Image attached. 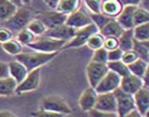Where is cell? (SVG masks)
<instances>
[{
	"instance_id": "cell-1",
	"label": "cell",
	"mask_w": 149,
	"mask_h": 117,
	"mask_svg": "<svg viewBox=\"0 0 149 117\" xmlns=\"http://www.w3.org/2000/svg\"><path fill=\"white\" fill-rule=\"evenodd\" d=\"M59 52H51V53H47V52H39V51H34V52H29V53H21L17 54L16 60L20 61L26 68H27L28 72H30L32 70L41 68L47 63L51 62Z\"/></svg>"
},
{
	"instance_id": "cell-2",
	"label": "cell",
	"mask_w": 149,
	"mask_h": 117,
	"mask_svg": "<svg viewBox=\"0 0 149 117\" xmlns=\"http://www.w3.org/2000/svg\"><path fill=\"white\" fill-rule=\"evenodd\" d=\"M65 43H66V41H64V40L54 39V38L43 34V36H40L38 39L36 38V40L30 44H28L27 47L29 49L34 50V51L51 53V52H59L60 50H62Z\"/></svg>"
},
{
	"instance_id": "cell-3",
	"label": "cell",
	"mask_w": 149,
	"mask_h": 117,
	"mask_svg": "<svg viewBox=\"0 0 149 117\" xmlns=\"http://www.w3.org/2000/svg\"><path fill=\"white\" fill-rule=\"evenodd\" d=\"M32 20V13L26 8H18L12 16L5 20V27L10 29L12 32H19L23 28H27L29 22Z\"/></svg>"
},
{
	"instance_id": "cell-4",
	"label": "cell",
	"mask_w": 149,
	"mask_h": 117,
	"mask_svg": "<svg viewBox=\"0 0 149 117\" xmlns=\"http://www.w3.org/2000/svg\"><path fill=\"white\" fill-rule=\"evenodd\" d=\"M100 30L97 29L94 23H91L88 26H85L80 29H76L75 31V36L70 41L64 44V47L62 48V50H68V49H76L81 48L83 45H85L88 38L94 34L96 32H98Z\"/></svg>"
},
{
	"instance_id": "cell-5",
	"label": "cell",
	"mask_w": 149,
	"mask_h": 117,
	"mask_svg": "<svg viewBox=\"0 0 149 117\" xmlns=\"http://www.w3.org/2000/svg\"><path fill=\"white\" fill-rule=\"evenodd\" d=\"M113 93L115 95L116 104H117V116L126 117V115L132 109L136 108L133 94H129L127 92L123 91L120 87L116 88Z\"/></svg>"
},
{
	"instance_id": "cell-6",
	"label": "cell",
	"mask_w": 149,
	"mask_h": 117,
	"mask_svg": "<svg viewBox=\"0 0 149 117\" xmlns=\"http://www.w3.org/2000/svg\"><path fill=\"white\" fill-rule=\"evenodd\" d=\"M41 108L43 111H50L61 114V115H69L72 114L71 107L68 105V103L59 96H47L41 102Z\"/></svg>"
},
{
	"instance_id": "cell-7",
	"label": "cell",
	"mask_w": 149,
	"mask_h": 117,
	"mask_svg": "<svg viewBox=\"0 0 149 117\" xmlns=\"http://www.w3.org/2000/svg\"><path fill=\"white\" fill-rule=\"evenodd\" d=\"M40 81H41V68H38V69L28 72L27 76L17 86L16 94L21 95L23 93L36 91L40 85Z\"/></svg>"
},
{
	"instance_id": "cell-8",
	"label": "cell",
	"mask_w": 149,
	"mask_h": 117,
	"mask_svg": "<svg viewBox=\"0 0 149 117\" xmlns=\"http://www.w3.org/2000/svg\"><path fill=\"white\" fill-rule=\"evenodd\" d=\"M108 72L106 63H98L95 61H92L87 64L86 68V76L88 80V84L91 87H94L98 84V82L103 79V76Z\"/></svg>"
},
{
	"instance_id": "cell-9",
	"label": "cell",
	"mask_w": 149,
	"mask_h": 117,
	"mask_svg": "<svg viewBox=\"0 0 149 117\" xmlns=\"http://www.w3.org/2000/svg\"><path fill=\"white\" fill-rule=\"evenodd\" d=\"M120 79L122 77L118 74H116L115 72H113L111 70H108V72L103 76V79L95 86V91L97 93L114 92L120 85Z\"/></svg>"
},
{
	"instance_id": "cell-10",
	"label": "cell",
	"mask_w": 149,
	"mask_h": 117,
	"mask_svg": "<svg viewBox=\"0 0 149 117\" xmlns=\"http://www.w3.org/2000/svg\"><path fill=\"white\" fill-rule=\"evenodd\" d=\"M65 23L70 27H73L75 29H80V28H83L85 26L91 24V23H93V21L91 19L90 12H87L84 8H82L80 6L79 9H76L72 13L68 15Z\"/></svg>"
},
{
	"instance_id": "cell-11",
	"label": "cell",
	"mask_w": 149,
	"mask_h": 117,
	"mask_svg": "<svg viewBox=\"0 0 149 117\" xmlns=\"http://www.w3.org/2000/svg\"><path fill=\"white\" fill-rule=\"evenodd\" d=\"M94 108L100 109L102 112L117 114V104H116V98H115L114 93L113 92L98 93Z\"/></svg>"
},
{
	"instance_id": "cell-12",
	"label": "cell",
	"mask_w": 149,
	"mask_h": 117,
	"mask_svg": "<svg viewBox=\"0 0 149 117\" xmlns=\"http://www.w3.org/2000/svg\"><path fill=\"white\" fill-rule=\"evenodd\" d=\"M37 18L39 20H41L48 29H52V28H55L58 26L64 24L66 21L68 15L54 10L51 12H42Z\"/></svg>"
},
{
	"instance_id": "cell-13",
	"label": "cell",
	"mask_w": 149,
	"mask_h": 117,
	"mask_svg": "<svg viewBox=\"0 0 149 117\" xmlns=\"http://www.w3.org/2000/svg\"><path fill=\"white\" fill-rule=\"evenodd\" d=\"M75 31H76L75 28L70 27L66 23H64V24L58 26L52 29H47V31L44 32V36L59 39V40H64L68 42L75 36Z\"/></svg>"
},
{
	"instance_id": "cell-14",
	"label": "cell",
	"mask_w": 149,
	"mask_h": 117,
	"mask_svg": "<svg viewBox=\"0 0 149 117\" xmlns=\"http://www.w3.org/2000/svg\"><path fill=\"white\" fill-rule=\"evenodd\" d=\"M143 86H144L143 79L137 76V75L132 74V73L125 75V76H123L122 79H120V85H119V87L123 91L129 93V94H135Z\"/></svg>"
},
{
	"instance_id": "cell-15",
	"label": "cell",
	"mask_w": 149,
	"mask_h": 117,
	"mask_svg": "<svg viewBox=\"0 0 149 117\" xmlns=\"http://www.w3.org/2000/svg\"><path fill=\"white\" fill-rule=\"evenodd\" d=\"M97 92L95 91L94 87H88L86 88L82 94H81L80 98H79V105H80L81 109L83 112H88L92 108L95 107L96 100H97Z\"/></svg>"
},
{
	"instance_id": "cell-16",
	"label": "cell",
	"mask_w": 149,
	"mask_h": 117,
	"mask_svg": "<svg viewBox=\"0 0 149 117\" xmlns=\"http://www.w3.org/2000/svg\"><path fill=\"white\" fill-rule=\"evenodd\" d=\"M133 95L136 108L141 114V116H145V114L149 108V88L143 86Z\"/></svg>"
},
{
	"instance_id": "cell-17",
	"label": "cell",
	"mask_w": 149,
	"mask_h": 117,
	"mask_svg": "<svg viewBox=\"0 0 149 117\" xmlns=\"http://www.w3.org/2000/svg\"><path fill=\"white\" fill-rule=\"evenodd\" d=\"M136 6H124L122 12L115 19L124 29H133L134 28V12Z\"/></svg>"
},
{
	"instance_id": "cell-18",
	"label": "cell",
	"mask_w": 149,
	"mask_h": 117,
	"mask_svg": "<svg viewBox=\"0 0 149 117\" xmlns=\"http://www.w3.org/2000/svg\"><path fill=\"white\" fill-rule=\"evenodd\" d=\"M123 8L124 5L120 0H102V12L111 18H116Z\"/></svg>"
},
{
	"instance_id": "cell-19",
	"label": "cell",
	"mask_w": 149,
	"mask_h": 117,
	"mask_svg": "<svg viewBox=\"0 0 149 117\" xmlns=\"http://www.w3.org/2000/svg\"><path fill=\"white\" fill-rule=\"evenodd\" d=\"M8 65H9V75L12 76L17 81L18 84L21 83L22 81H23V79L28 74L27 68L20 61H18V60L11 61V62L8 63Z\"/></svg>"
},
{
	"instance_id": "cell-20",
	"label": "cell",
	"mask_w": 149,
	"mask_h": 117,
	"mask_svg": "<svg viewBox=\"0 0 149 117\" xmlns=\"http://www.w3.org/2000/svg\"><path fill=\"white\" fill-rule=\"evenodd\" d=\"M124 30L125 29L118 23L117 20L115 18H113L111 21L108 22V23H106L104 27L102 28L101 30H100V32H101L104 37L118 38L124 32Z\"/></svg>"
},
{
	"instance_id": "cell-21",
	"label": "cell",
	"mask_w": 149,
	"mask_h": 117,
	"mask_svg": "<svg viewBox=\"0 0 149 117\" xmlns=\"http://www.w3.org/2000/svg\"><path fill=\"white\" fill-rule=\"evenodd\" d=\"M18 83L12 76L0 79V96H11L16 94Z\"/></svg>"
},
{
	"instance_id": "cell-22",
	"label": "cell",
	"mask_w": 149,
	"mask_h": 117,
	"mask_svg": "<svg viewBox=\"0 0 149 117\" xmlns=\"http://www.w3.org/2000/svg\"><path fill=\"white\" fill-rule=\"evenodd\" d=\"M134 32L133 29H125L124 32L118 37V48L123 51L132 50L134 45Z\"/></svg>"
},
{
	"instance_id": "cell-23",
	"label": "cell",
	"mask_w": 149,
	"mask_h": 117,
	"mask_svg": "<svg viewBox=\"0 0 149 117\" xmlns=\"http://www.w3.org/2000/svg\"><path fill=\"white\" fill-rule=\"evenodd\" d=\"M80 6L81 0H60L55 10L65 15H70L76 9H79Z\"/></svg>"
},
{
	"instance_id": "cell-24",
	"label": "cell",
	"mask_w": 149,
	"mask_h": 117,
	"mask_svg": "<svg viewBox=\"0 0 149 117\" xmlns=\"http://www.w3.org/2000/svg\"><path fill=\"white\" fill-rule=\"evenodd\" d=\"M17 10L18 7L10 0H0V20L9 19Z\"/></svg>"
},
{
	"instance_id": "cell-25",
	"label": "cell",
	"mask_w": 149,
	"mask_h": 117,
	"mask_svg": "<svg viewBox=\"0 0 149 117\" xmlns=\"http://www.w3.org/2000/svg\"><path fill=\"white\" fill-rule=\"evenodd\" d=\"M107 68L108 70H111L113 72H115L116 74H118L120 77L125 76V75L129 74V69L128 65L125 64L122 60H117V61H108L107 62Z\"/></svg>"
},
{
	"instance_id": "cell-26",
	"label": "cell",
	"mask_w": 149,
	"mask_h": 117,
	"mask_svg": "<svg viewBox=\"0 0 149 117\" xmlns=\"http://www.w3.org/2000/svg\"><path fill=\"white\" fill-rule=\"evenodd\" d=\"M1 47H2L5 52H7L10 55H15V56L17 54L22 52V44L17 39H13V38L10 39L9 41H7V42L1 43Z\"/></svg>"
},
{
	"instance_id": "cell-27",
	"label": "cell",
	"mask_w": 149,
	"mask_h": 117,
	"mask_svg": "<svg viewBox=\"0 0 149 117\" xmlns=\"http://www.w3.org/2000/svg\"><path fill=\"white\" fill-rule=\"evenodd\" d=\"M147 65H148V62L145 61L143 58H138L136 61H134L133 63L128 64V69H129V72L134 75H137L139 77H143L145 71L147 69Z\"/></svg>"
},
{
	"instance_id": "cell-28",
	"label": "cell",
	"mask_w": 149,
	"mask_h": 117,
	"mask_svg": "<svg viewBox=\"0 0 149 117\" xmlns=\"http://www.w3.org/2000/svg\"><path fill=\"white\" fill-rule=\"evenodd\" d=\"M134 39L138 41H147L149 40V22L141 23L133 28Z\"/></svg>"
},
{
	"instance_id": "cell-29",
	"label": "cell",
	"mask_w": 149,
	"mask_h": 117,
	"mask_svg": "<svg viewBox=\"0 0 149 117\" xmlns=\"http://www.w3.org/2000/svg\"><path fill=\"white\" fill-rule=\"evenodd\" d=\"M27 28L33 33V34H34V36H36V37L43 36L44 32L47 31V29H48V28L45 27V24H44L41 20H39L38 18L32 19L31 21L29 22V24L27 26Z\"/></svg>"
},
{
	"instance_id": "cell-30",
	"label": "cell",
	"mask_w": 149,
	"mask_h": 117,
	"mask_svg": "<svg viewBox=\"0 0 149 117\" xmlns=\"http://www.w3.org/2000/svg\"><path fill=\"white\" fill-rule=\"evenodd\" d=\"M146 22H149V11L141 7H136L134 12V27Z\"/></svg>"
},
{
	"instance_id": "cell-31",
	"label": "cell",
	"mask_w": 149,
	"mask_h": 117,
	"mask_svg": "<svg viewBox=\"0 0 149 117\" xmlns=\"http://www.w3.org/2000/svg\"><path fill=\"white\" fill-rule=\"evenodd\" d=\"M90 16H91V19H92L93 23H94L96 27H97V29H98V30H101L102 28L104 27L106 23H108V22L113 19V18H111V17L104 15L103 12H98V13L90 12Z\"/></svg>"
},
{
	"instance_id": "cell-32",
	"label": "cell",
	"mask_w": 149,
	"mask_h": 117,
	"mask_svg": "<svg viewBox=\"0 0 149 117\" xmlns=\"http://www.w3.org/2000/svg\"><path fill=\"white\" fill-rule=\"evenodd\" d=\"M103 44H104V36L100 31L92 34L86 42V45L92 50H97L100 48H103Z\"/></svg>"
},
{
	"instance_id": "cell-33",
	"label": "cell",
	"mask_w": 149,
	"mask_h": 117,
	"mask_svg": "<svg viewBox=\"0 0 149 117\" xmlns=\"http://www.w3.org/2000/svg\"><path fill=\"white\" fill-rule=\"evenodd\" d=\"M17 40L21 44H23V45H28V44H30V43L36 40V36L28 28H23L22 30L18 32Z\"/></svg>"
},
{
	"instance_id": "cell-34",
	"label": "cell",
	"mask_w": 149,
	"mask_h": 117,
	"mask_svg": "<svg viewBox=\"0 0 149 117\" xmlns=\"http://www.w3.org/2000/svg\"><path fill=\"white\" fill-rule=\"evenodd\" d=\"M133 50L137 53L138 58H143L145 61H148V56H149V51L148 49L145 47V44L141 41H138V40H134V45H133Z\"/></svg>"
},
{
	"instance_id": "cell-35",
	"label": "cell",
	"mask_w": 149,
	"mask_h": 117,
	"mask_svg": "<svg viewBox=\"0 0 149 117\" xmlns=\"http://www.w3.org/2000/svg\"><path fill=\"white\" fill-rule=\"evenodd\" d=\"M107 53H108V51L105 48H100L97 50H94L92 61H95V62H98V63H107L108 62Z\"/></svg>"
},
{
	"instance_id": "cell-36",
	"label": "cell",
	"mask_w": 149,
	"mask_h": 117,
	"mask_svg": "<svg viewBox=\"0 0 149 117\" xmlns=\"http://www.w3.org/2000/svg\"><path fill=\"white\" fill-rule=\"evenodd\" d=\"M83 1L90 12L94 13L102 12V0H83Z\"/></svg>"
},
{
	"instance_id": "cell-37",
	"label": "cell",
	"mask_w": 149,
	"mask_h": 117,
	"mask_svg": "<svg viewBox=\"0 0 149 117\" xmlns=\"http://www.w3.org/2000/svg\"><path fill=\"white\" fill-rule=\"evenodd\" d=\"M138 58V55L137 53L134 51L133 49L132 50H127V51H123V55H122V61L125 64H130L133 63L134 61H136Z\"/></svg>"
},
{
	"instance_id": "cell-38",
	"label": "cell",
	"mask_w": 149,
	"mask_h": 117,
	"mask_svg": "<svg viewBox=\"0 0 149 117\" xmlns=\"http://www.w3.org/2000/svg\"><path fill=\"white\" fill-rule=\"evenodd\" d=\"M103 48H105L107 51L118 48V38L104 37V44H103Z\"/></svg>"
},
{
	"instance_id": "cell-39",
	"label": "cell",
	"mask_w": 149,
	"mask_h": 117,
	"mask_svg": "<svg viewBox=\"0 0 149 117\" xmlns=\"http://www.w3.org/2000/svg\"><path fill=\"white\" fill-rule=\"evenodd\" d=\"M13 38V32L7 27L0 28V43H3L9 41L10 39Z\"/></svg>"
},
{
	"instance_id": "cell-40",
	"label": "cell",
	"mask_w": 149,
	"mask_h": 117,
	"mask_svg": "<svg viewBox=\"0 0 149 117\" xmlns=\"http://www.w3.org/2000/svg\"><path fill=\"white\" fill-rule=\"evenodd\" d=\"M123 50L119 48H116L114 50H109L107 53V58L108 61H117V60H122Z\"/></svg>"
},
{
	"instance_id": "cell-41",
	"label": "cell",
	"mask_w": 149,
	"mask_h": 117,
	"mask_svg": "<svg viewBox=\"0 0 149 117\" xmlns=\"http://www.w3.org/2000/svg\"><path fill=\"white\" fill-rule=\"evenodd\" d=\"M33 116H41V117H60V116H63L61 114H58V113H54V112H50V111H40V112L37 113H33L32 114Z\"/></svg>"
},
{
	"instance_id": "cell-42",
	"label": "cell",
	"mask_w": 149,
	"mask_h": 117,
	"mask_svg": "<svg viewBox=\"0 0 149 117\" xmlns=\"http://www.w3.org/2000/svg\"><path fill=\"white\" fill-rule=\"evenodd\" d=\"M9 76V65L6 62L0 61V79Z\"/></svg>"
},
{
	"instance_id": "cell-43",
	"label": "cell",
	"mask_w": 149,
	"mask_h": 117,
	"mask_svg": "<svg viewBox=\"0 0 149 117\" xmlns=\"http://www.w3.org/2000/svg\"><path fill=\"white\" fill-rule=\"evenodd\" d=\"M143 83H144V87H147L149 88V62H148V65H147V69L145 71L144 75H143Z\"/></svg>"
},
{
	"instance_id": "cell-44",
	"label": "cell",
	"mask_w": 149,
	"mask_h": 117,
	"mask_svg": "<svg viewBox=\"0 0 149 117\" xmlns=\"http://www.w3.org/2000/svg\"><path fill=\"white\" fill-rule=\"evenodd\" d=\"M124 6H136L138 7L141 2V0H120Z\"/></svg>"
},
{
	"instance_id": "cell-45",
	"label": "cell",
	"mask_w": 149,
	"mask_h": 117,
	"mask_svg": "<svg viewBox=\"0 0 149 117\" xmlns=\"http://www.w3.org/2000/svg\"><path fill=\"white\" fill-rule=\"evenodd\" d=\"M60 0H43V2L45 3L47 6H49L51 9H54L55 10V8H56V6L59 3Z\"/></svg>"
},
{
	"instance_id": "cell-46",
	"label": "cell",
	"mask_w": 149,
	"mask_h": 117,
	"mask_svg": "<svg viewBox=\"0 0 149 117\" xmlns=\"http://www.w3.org/2000/svg\"><path fill=\"white\" fill-rule=\"evenodd\" d=\"M126 116H129V117H141V114L138 112V109H137V108H134V109H132L130 112L128 113Z\"/></svg>"
},
{
	"instance_id": "cell-47",
	"label": "cell",
	"mask_w": 149,
	"mask_h": 117,
	"mask_svg": "<svg viewBox=\"0 0 149 117\" xmlns=\"http://www.w3.org/2000/svg\"><path fill=\"white\" fill-rule=\"evenodd\" d=\"M0 117H16V114L9 111H0Z\"/></svg>"
},
{
	"instance_id": "cell-48",
	"label": "cell",
	"mask_w": 149,
	"mask_h": 117,
	"mask_svg": "<svg viewBox=\"0 0 149 117\" xmlns=\"http://www.w3.org/2000/svg\"><path fill=\"white\" fill-rule=\"evenodd\" d=\"M138 7H141V8L146 9L147 11H149V0H141V2H140V5Z\"/></svg>"
},
{
	"instance_id": "cell-49",
	"label": "cell",
	"mask_w": 149,
	"mask_h": 117,
	"mask_svg": "<svg viewBox=\"0 0 149 117\" xmlns=\"http://www.w3.org/2000/svg\"><path fill=\"white\" fill-rule=\"evenodd\" d=\"M11 2H13L15 5L18 7V8H20V7H22L23 6V3H22V0H10Z\"/></svg>"
},
{
	"instance_id": "cell-50",
	"label": "cell",
	"mask_w": 149,
	"mask_h": 117,
	"mask_svg": "<svg viewBox=\"0 0 149 117\" xmlns=\"http://www.w3.org/2000/svg\"><path fill=\"white\" fill-rule=\"evenodd\" d=\"M143 43H144L145 47L148 49V51H149V40H147V41H143Z\"/></svg>"
},
{
	"instance_id": "cell-51",
	"label": "cell",
	"mask_w": 149,
	"mask_h": 117,
	"mask_svg": "<svg viewBox=\"0 0 149 117\" xmlns=\"http://www.w3.org/2000/svg\"><path fill=\"white\" fill-rule=\"evenodd\" d=\"M31 2V0H22V3L23 5H29Z\"/></svg>"
},
{
	"instance_id": "cell-52",
	"label": "cell",
	"mask_w": 149,
	"mask_h": 117,
	"mask_svg": "<svg viewBox=\"0 0 149 117\" xmlns=\"http://www.w3.org/2000/svg\"><path fill=\"white\" fill-rule=\"evenodd\" d=\"M144 117H149V108H148V111L146 112V114H145V116Z\"/></svg>"
},
{
	"instance_id": "cell-53",
	"label": "cell",
	"mask_w": 149,
	"mask_h": 117,
	"mask_svg": "<svg viewBox=\"0 0 149 117\" xmlns=\"http://www.w3.org/2000/svg\"><path fill=\"white\" fill-rule=\"evenodd\" d=\"M148 61H149V56H148Z\"/></svg>"
}]
</instances>
